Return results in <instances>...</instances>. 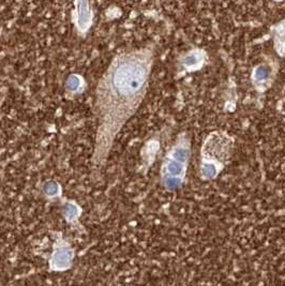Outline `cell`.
I'll use <instances>...</instances> for the list:
<instances>
[{"label": "cell", "mask_w": 285, "mask_h": 286, "mask_svg": "<svg viewBox=\"0 0 285 286\" xmlns=\"http://www.w3.org/2000/svg\"><path fill=\"white\" fill-rule=\"evenodd\" d=\"M233 148V138L226 132L214 131L207 136L201 148L200 176L212 180L224 170Z\"/></svg>", "instance_id": "cell-3"}, {"label": "cell", "mask_w": 285, "mask_h": 286, "mask_svg": "<svg viewBox=\"0 0 285 286\" xmlns=\"http://www.w3.org/2000/svg\"><path fill=\"white\" fill-rule=\"evenodd\" d=\"M154 62L152 45L122 52L96 84L94 110L98 124L92 157L95 173L105 167L118 134L145 100Z\"/></svg>", "instance_id": "cell-1"}, {"label": "cell", "mask_w": 285, "mask_h": 286, "mask_svg": "<svg viewBox=\"0 0 285 286\" xmlns=\"http://www.w3.org/2000/svg\"><path fill=\"white\" fill-rule=\"evenodd\" d=\"M278 72L277 61L274 58H267L255 66L251 74V82L257 93L263 94L270 88Z\"/></svg>", "instance_id": "cell-5"}, {"label": "cell", "mask_w": 285, "mask_h": 286, "mask_svg": "<svg viewBox=\"0 0 285 286\" xmlns=\"http://www.w3.org/2000/svg\"><path fill=\"white\" fill-rule=\"evenodd\" d=\"M274 1H277V2H281V1H283V0H274Z\"/></svg>", "instance_id": "cell-11"}, {"label": "cell", "mask_w": 285, "mask_h": 286, "mask_svg": "<svg viewBox=\"0 0 285 286\" xmlns=\"http://www.w3.org/2000/svg\"><path fill=\"white\" fill-rule=\"evenodd\" d=\"M191 157V138L180 133L166 153L161 167V184L168 191H175L183 186Z\"/></svg>", "instance_id": "cell-2"}, {"label": "cell", "mask_w": 285, "mask_h": 286, "mask_svg": "<svg viewBox=\"0 0 285 286\" xmlns=\"http://www.w3.org/2000/svg\"><path fill=\"white\" fill-rule=\"evenodd\" d=\"M208 61V55L203 48H192L180 56L179 70L183 73H192L203 69Z\"/></svg>", "instance_id": "cell-6"}, {"label": "cell", "mask_w": 285, "mask_h": 286, "mask_svg": "<svg viewBox=\"0 0 285 286\" xmlns=\"http://www.w3.org/2000/svg\"><path fill=\"white\" fill-rule=\"evenodd\" d=\"M81 214V208L78 206V204H75L74 201H69L66 204L65 207V215L68 222H72L76 218H79Z\"/></svg>", "instance_id": "cell-10"}, {"label": "cell", "mask_w": 285, "mask_h": 286, "mask_svg": "<svg viewBox=\"0 0 285 286\" xmlns=\"http://www.w3.org/2000/svg\"><path fill=\"white\" fill-rule=\"evenodd\" d=\"M74 250L61 234L57 235L53 243V252L48 262V268L55 273H62L72 267L74 260Z\"/></svg>", "instance_id": "cell-4"}, {"label": "cell", "mask_w": 285, "mask_h": 286, "mask_svg": "<svg viewBox=\"0 0 285 286\" xmlns=\"http://www.w3.org/2000/svg\"><path fill=\"white\" fill-rule=\"evenodd\" d=\"M76 10H78V17H76V27L81 33H85L93 22L92 10L89 6V0H75Z\"/></svg>", "instance_id": "cell-7"}, {"label": "cell", "mask_w": 285, "mask_h": 286, "mask_svg": "<svg viewBox=\"0 0 285 286\" xmlns=\"http://www.w3.org/2000/svg\"><path fill=\"white\" fill-rule=\"evenodd\" d=\"M67 90L71 94H80L83 92V87H84V82L80 75L72 74L69 76V79L66 84Z\"/></svg>", "instance_id": "cell-9"}, {"label": "cell", "mask_w": 285, "mask_h": 286, "mask_svg": "<svg viewBox=\"0 0 285 286\" xmlns=\"http://www.w3.org/2000/svg\"><path fill=\"white\" fill-rule=\"evenodd\" d=\"M270 34L274 41L275 51L280 57L285 56V19L270 28Z\"/></svg>", "instance_id": "cell-8"}]
</instances>
